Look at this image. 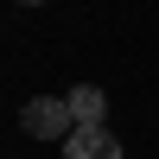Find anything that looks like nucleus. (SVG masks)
Segmentation results:
<instances>
[{
	"mask_svg": "<svg viewBox=\"0 0 159 159\" xmlns=\"http://www.w3.org/2000/svg\"><path fill=\"white\" fill-rule=\"evenodd\" d=\"M25 134H38V140H70L76 134V108H70V96H38V102H25Z\"/></svg>",
	"mask_w": 159,
	"mask_h": 159,
	"instance_id": "nucleus-1",
	"label": "nucleus"
},
{
	"mask_svg": "<svg viewBox=\"0 0 159 159\" xmlns=\"http://www.w3.org/2000/svg\"><path fill=\"white\" fill-rule=\"evenodd\" d=\"M25 7H38V0H25Z\"/></svg>",
	"mask_w": 159,
	"mask_h": 159,
	"instance_id": "nucleus-4",
	"label": "nucleus"
},
{
	"mask_svg": "<svg viewBox=\"0 0 159 159\" xmlns=\"http://www.w3.org/2000/svg\"><path fill=\"white\" fill-rule=\"evenodd\" d=\"M70 108H76V127H102V115H108V96H102L96 83L70 89Z\"/></svg>",
	"mask_w": 159,
	"mask_h": 159,
	"instance_id": "nucleus-3",
	"label": "nucleus"
},
{
	"mask_svg": "<svg viewBox=\"0 0 159 159\" xmlns=\"http://www.w3.org/2000/svg\"><path fill=\"white\" fill-rule=\"evenodd\" d=\"M64 159H121V140H115L108 127H76V134L64 140Z\"/></svg>",
	"mask_w": 159,
	"mask_h": 159,
	"instance_id": "nucleus-2",
	"label": "nucleus"
}]
</instances>
